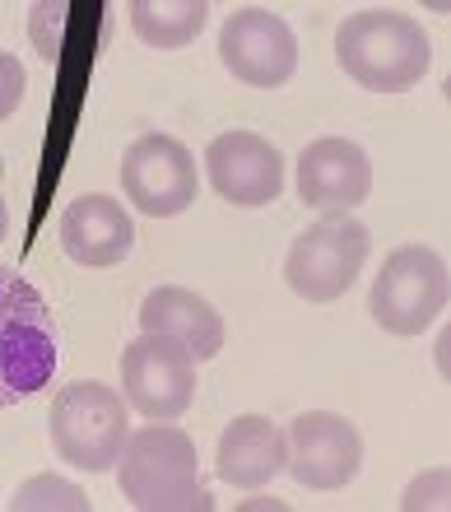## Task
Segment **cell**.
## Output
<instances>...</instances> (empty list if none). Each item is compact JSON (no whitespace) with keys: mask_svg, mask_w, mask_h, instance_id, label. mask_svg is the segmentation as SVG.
<instances>
[{"mask_svg":"<svg viewBox=\"0 0 451 512\" xmlns=\"http://www.w3.org/2000/svg\"><path fill=\"white\" fill-rule=\"evenodd\" d=\"M335 61L349 80L372 94H405L433 66V42L410 14L359 10L335 33Z\"/></svg>","mask_w":451,"mask_h":512,"instance_id":"6da1fadb","label":"cell"},{"mask_svg":"<svg viewBox=\"0 0 451 512\" xmlns=\"http://www.w3.org/2000/svg\"><path fill=\"white\" fill-rule=\"evenodd\" d=\"M121 494L145 512H210L214 494L196 485V447L173 419H149L131 429L117 457Z\"/></svg>","mask_w":451,"mask_h":512,"instance_id":"7a4b0ae2","label":"cell"},{"mask_svg":"<svg viewBox=\"0 0 451 512\" xmlns=\"http://www.w3.org/2000/svg\"><path fill=\"white\" fill-rule=\"evenodd\" d=\"M56 373L52 308L19 270L0 266V410L28 401Z\"/></svg>","mask_w":451,"mask_h":512,"instance_id":"3957f363","label":"cell"},{"mask_svg":"<svg viewBox=\"0 0 451 512\" xmlns=\"http://www.w3.org/2000/svg\"><path fill=\"white\" fill-rule=\"evenodd\" d=\"M52 447L75 471L103 475L117 466L121 447L131 438V405L107 382H70L52 401Z\"/></svg>","mask_w":451,"mask_h":512,"instance_id":"277c9868","label":"cell"},{"mask_svg":"<svg viewBox=\"0 0 451 512\" xmlns=\"http://www.w3.org/2000/svg\"><path fill=\"white\" fill-rule=\"evenodd\" d=\"M447 294H451L447 261L424 243H405L377 270L368 312L372 322L391 331V336H424L447 308Z\"/></svg>","mask_w":451,"mask_h":512,"instance_id":"5b68a950","label":"cell"},{"mask_svg":"<svg viewBox=\"0 0 451 512\" xmlns=\"http://www.w3.org/2000/svg\"><path fill=\"white\" fill-rule=\"evenodd\" d=\"M368 252H372L368 224L331 210V215H321L312 229L293 238L289 261H284V280L303 303H335L349 284L359 280Z\"/></svg>","mask_w":451,"mask_h":512,"instance_id":"8992f818","label":"cell"},{"mask_svg":"<svg viewBox=\"0 0 451 512\" xmlns=\"http://www.w3.org/2000/svg\"><path fill=\"white\" fill-rule=\"evenodd\" d=\"M121 396L145 419H182L196 401V359L182 340L140 331L121 354Z\"/></svg>","mask_w":451,"mask_h":512,"instance_id":"52a82bcc","label":"cell"},{"mask_svg":"<svg viewBox=\"0 0 451 512\" xmlns=\"http://www.w3.org/2000/svg\"><path fill=\"white\" fill-rule=\"evenodd\" d=\"M121 191L140 215L173 219L182 210H191V201L200 196V173L191 149L177 135H140L126 154H121Z\"/></svg>","mask_w":451,"mask_h":512,"instance_id":"ba28073f","label":"cell"},{"mask_svg":"<svg viewBox=\"0 0 451 512\" xmlns=\"http://www.w3.org/2000/svg\"><path fill=\"white\" fill-rule=\"evenodd\" d=\"M289 466L284 471L303 489L331 494L345 489L363 466V438L345 415L335 410H303L289 429Z\"/></svg>","mask_w":451,"mask_h":512,"instance_id":"9c48e42d","label":"cell"},{"mask_svg":"<svg viewBox=\"0 0 451 512\" xmlns=\"http://www.w3.org/2000/svg\"><path fill=\"white\" fill-rule=\"evenodd\" d=\"M219 61L233 80L252 84V89H279L298 70V38L275 10L247 5L219 33Z\"/></svg>","mask_w":451,"mask_h":512,"instance_id":"30bf717a","label":"cell"},{"mask_svg":"<svg viewBox=\"0 0 451 512\" xmlns=\"http://www.w3.org/2000/svg\"><path fill=\"white\" fill-rule=\"evenodd\" d=\"M205 177L219 201L261 210L284 191V154L256 131H224L205 149Z\"/></svg>","mask_w":451,"mask_h":512,"instance_id":"8fae6325","label":"cell"},{"mask_svg":"<svg viewBox=\"0 0 451 512\" xmlns=\"http://www.w3.org/2000/svg\"><path fill=\"white\" fill-rule=\"evenodd\" d=\"M372 191V159L345 135H321L298 154V201L321 215H349L368 201Z\"/></svg>","mask_w":451,"mask_h":512,"instance_id":"7c38bea8","label":"cell"},{"mask_svg":"<svg viewBox=\"0 0 451 512\" xmlns=\"http://www.w3.org/2000/svg\"><path fill=\"white\" fill-rule=\"evenodd\" d=\"M61 247H66L75 266L89 270L121 266L135 247L131 210L117 196H107V191H89L80 201H70L66 215H61Z\"/></svg>","mask_w":451,"mask_h":512,"instance_id":"4fadbf2b","label":"cell"},{"mask_svg":"<svg viewBox=\"0 0 451 512\" xmlns=\"http://www.w3.org/2000/svg\"><path fill=\"white\" fill-rule=\"evenodd\" d=\"M289 466V433L266 415H238L219 438L214 471L238 489H266Z\"/></svg>","mask_w":451,"mask_h":512,"instance_id":"5bb4252c","label":"cell"},{"mask_svg":"<svg viewBox=\"0 0 451 512\" xmlns=\"http://www.w3.org/2000/svg\"><path fill=\"white\" fill-rule=\"evenodd\" d=\"M140 331H159V336L182 340L196 364L214 359V354L224 350V336H228L224 317L200 294L182 289V284H163V289L145 294V303H140Z\"/></svg>","mask_w":451,"mask_h":512,"instance_id":"9a60e30c","label":"cell"},{"mask_svg":"<svg viewBox=\"0 0 451 512\" xmlns=\"http://www.w3.org/2000/svg\"><path fill=\"white\" fill-rule=\"evenodd\" d=\"M210 19L205 0H135L131 5V28L135 38L154 47V52H177L200 38V28Z\"/></svg>","mask_w":451,"mask_h":512,"instance_id":"2e32d148","label":"cell"},{"mask_svg":"<svg viewBox=\"0 0 451 512\" xmlns=\"http://www.w3.org/2000/svg\"><path fill=\"white\" fill-rule=\"evenodd\" d=\"M10 508L14 512H84L89 508V494H84L75 480H61V475L42 471L14 489Z\"/></svg>","mask_w":451,"mask_h":512,"instance_id":"e0dca14e","label":"cell"},{"mask_svg":"<svg viewBox=\"0 0 451 512\" xmlns=\"http://www.w3.org/2000/svg\"><path fill=\"white\" fill-rule=\"evenodd\" d=\"M66 19H70L66 0H47V5H33V10H28V38H33V47L42 52L47 66L61 61V33H66Z\"/></svg>","mask_w":451,"mask_h":512,"instance_id":"ac0fdd59","label":"cell"},{"mask_svg":"<svg viewBox=\"0 0 451 512\" xmlns=\"http://www.w3.org/2000/svg\"><path fill=\"white\" fill-rule=\"evenodd\" d=\"M400 508L405 512H442L451 508V471L447 466H433V471L414 475L405 494H400Z\"/></svg>","mask_w":451,"mask_h":512,"instance_id":"d6986e66","label":"cell"},{"mask_svg":"<svg viewBox=\"0 0 451 512\" xmlns=\"http://www.w3.org/2000/svg\"><path fill=\"white\" fill-rule=\"evenodd\" d=\"M19 103H24V66H19V56L0 52V122L14 117Z\"/></svg>","mask_w":451,"mask_h":512,"instance_id":"ffe728a7","label":"cell"},{"mask_svg":"<svg viewBox=\"0 0 451 512\" xmlns=\"http://www.w3.org/2000/svg\"><path fill=\"white\" fill-rule=\"evenodd\" d=\"M284 508H289V503L275 499V494H252V499L238 503V512H284Z\"/></svg>","mask_w":451,"mask_h":512,"instance_id":"44dd1931","label":"cell"},{"mask_svg":"<svg viewBox=\"0 0 451 512\" xmlns=\"http://www.w3.org/2000/svg\"><path fill=\"white\" fill-rule=\"evenodd\" d=\"M0 182H5V159H0ZM5 229H10V205H5V187H0V243H5Z\"/></svg>","mask_w":451,"mask_h":512,"instance_id":"7402d4cb","label":"cell"}]
</instances>
